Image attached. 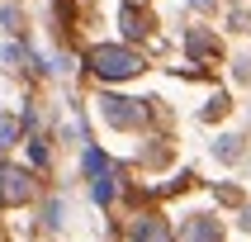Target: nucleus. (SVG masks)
I'll return each mask as SVG.
<instances>
[{
	"mask_svg": "<svg viewBox=\"0 0 251 242\" xmlns=\"http://www.w3.org/2000/svg\"><path fill=\"white\" fill-rule=\"evenodd\" d=\"M95 67L104 71V76H128V71H138V62L128 53H95Z\"/></svg>",
	"mask_w": 251,
	"mask_h": 242,
	"instance_id": "1",
	"label": "nucleus"
}]
</instances>
